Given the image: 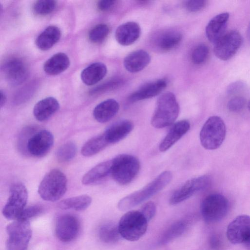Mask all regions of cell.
Wrapping results in <instances>:
<instances>
[{"label": "cell", "mask_w": 250, "mask_h": 250, "mask_svg": "<svg viewBox=\"0 0 250 250\" xmlns=\"http://www.w3.org/2000/svg\"><path fill=\"white\" fill-rule=\"evenodd\" d=\"M69 64L70 60L67 55L63 53H58L45 62L43 69L49 75H56L67 69Z\"/></svg>", "instance_id": "cell-27"}, {"label": "cell", "mask_w": 250, "mask_h": 250, "mask_svg": "<svg viewBox=\"0 0 250 250\" xmlns=\"http://www.w3.org/2000/svg\"><path fill=\"white\" fill-rule=\"evenodd\" d=\"M210 181V177L208 175L188 180L172 193L169 200V204L175 205L188 199L196 193L208 188Z\"/></svg>", "instance_id": "cell-10"}, {"label": "cell", "mask_w": 250, "mask_h": 250, "mask_svg": "<svg viewBox=\"0 0 250 250\" xmlns=\"http://www.w3.org/2000/svg\"><path fill=\"white\" fill-rule=\"evenodd\" d=\"M109 32L108 26L105 24L101 23L96 25L90 30L88 37L93 42H101L106 38Z\"/></svg>", "instance_id": "cell-34"}, {"label": "cell", "mask_w": 250, "mask_h": 250, "mask_svg": "<svg viewBox=\"0 0 250 250\" xmlns=\"http://www.w3.org/2000/svg\"><path fill=\"white\" fill-rule=\"evenodd\" d=\"M247 37H248V39L250 41V23L249 24V25H248V28H247Z\"/></svg>", "instance_id": "cell-46"}, {"label": "cell", "mask_w": 250, "mask_h": 250, "mask_svg": "<svg viewBox=\"0 0 250 250\" xmlns=\"http://www.w3.org/2000/svg\"><path fill=\"white\" fill-rule=\"evenodd\" d=\"M248 107L249 111H250V101H249V102L248 103Z\"/></svg>", "instance_id": "cell-47"}, {"label": "cell", "mask_w": 250, "mask_h": 250, "mask_svg": "<svg viewBox=\"0 0 250 250\" xmlns=\"http://www.w3.org/2000/svg\"><path fill=\"white\" fill-rule=\"evenodd\" d=\"M54 144V137L49 131L42 130L32 136L27 143V149L33 156L42 157L50 150Z\"/></svg>", "instance_id": "cell-13"}, {"label": "cell", "mask_w": 250, "mask_h": 250, "mask_svg": "<svg viewBox=\"0 0 250 250\" xmlns=\"http://www.w3.org/2000/svg\"><path fill=\"white\" fill-rule=\"evenodd\" d=\"M133 127L134 124L132 121L123 120L111 125L104 133L109 144H114L127 136Z\"/></svg>", "instance_id": "cell-20"}, {"label": "cell", "mask_w": 250, "mask_h": 250, "mask_svg": "<svg viewBox=\"0 0 250 250\" xmlns=\"http://www.w3.org/2000/svg\"><path fill=\"white\" fill-rule=\"evenodd\" d=\"M188 227L187 220H181L174 222L165 232L160 243L165 244L178 237L185 231Z\"/></svg>", "instance_id": "cell-32"}, {"label": "cell", "mask_w": 250, "mask_h": 250, "mask_svg": "<svg viewBox=\"0 0 250 250\" xmlns=\"http://www.w3.org/2000/svg\"><path fill=\"white\" fill-rule=\"evenodd\" d=\"M179 112L180 106L175 95L170 92L164 93L157 101L151 124L156 128L169 126L175 121Z\"/></svg>", "instance_id": "cell-2"}, {"label": "cell", "mask_w": 250, "mask_h": 250, "mask_svg": "<svg viewBox=\"0 0 250 250\" xmlns=\"http://www.w3.org/2000/svg\"><path fill=\"white\" fill-rule=\"evenodd\" d=\"M112 160L101 162L92 168L83 176L82 182L87 185L99 181L111 174Z\"/></svg>", "instance_id": "cell-25"}, {"label": "cell", "mask_w": 250, "mask_h": 250, "mask_svg": "<svg viewBox=\"0 0 250 250\" xmlns=\"http://www.w3.org/2000/svg\"><path fill=\"white\" fill-rule=\"evenodd\" d=\"M0 107H2L5 104L6 98L5 94L1 90L0 92Z\"/></svg>", "instance_id": "cell-44"}, {"label": "cell", "mask_w": 250, "mask_h": 250, "mask_svg": "<svg viewBox=\"0 0 250 250\" xmlns=\"http://www.w3.org/2000/svg\"><path fill=\"white\" fill-rule=\"evenodd\" d=\"M107 68L102 62H94L84 68L81 73L83 83L88 85H92L101 81L105 76Z\"/></svg>", "instance_id": "cell-24"}, {"label": "cell", "mask_w": 250, "mask_h": 250, "mask_svg": "<svg viewBox=\"0 0 250 250\" xmlns=\"http://www.w3.org/2000/svg\"><path fill=\"white\" fill-rule=\"evenodd\" d=\"M119 104L114 99L106 100L98 104L94 109L93 116L101 123L110 120L118 113Z\"/></svg>", "instance_id": "cell-23"}, {"label": "cell", "mask_w": 250, "mask_h": 250, "mask_svg": "<svg viewBox=\"0 0 250 250\" xmlns=\"http://www.w3.org/2000/svg\"><path fill=\"white\" fill-rule=\"evenodd\" d=\"M167 85V82L163 79L146 83L132 93L128 97V101L134 103L155 97L160 93Z\"/></svg>", "instance_id": "cell-18"}, {"label": "cell", "mask_w": 250, "mask_h": 250, "mask_svg": "<svg viewBox=\"0 0 250 250\" xmlns=\"http://www.w3.org/2000/svg\"><path fill=\"white\" fill-rule=\"evenodd\" d=\"M80 227L79 221L76 216L69 214H63L56 221V235L62 242H71L77 237Z\"/></svg>", "instance_id": "cell-12"}, {"label": "cell", "mask_w": 250, "mask_h": 250, "mask_svg": "<svg viewBox=\"0 0 250 250\" xmlns=\"http://www.w3.org/2000/svg\"><path fill=\"white\" fill-rule=\"evenodd\" d=\"M67 180L64 174L57 169L48 172L41 181L38 193L47 201L54 202L63 196L67 190Z\"/></svg>", "instance_id": "cell-3"}, {"label": "cell", "mask_w": 250, "mask_h": 250, "mask_svg": "<svg viewBox=\"0 0 250 250\" xmlns=\"http://www.w3.org/2000/svg\"><path fill=\"white\" fill-rule=\"evenodd\" d=\"M207 3V1L205 0H190L186 1L185 6L188 11L196 12L204 8Z\"/></svg>", "instance_id": "cell-40"}, {"label": "cell", "mask_w": 250, "mask_h": 250, "mask_svg": "<svg viewBox=\"0 0 250 250\" xmlns=\"http://www.w3.org/2000/svg\"><path fill=\"white\" fill-rule=\"evenodd\" d=\"M108 144L103 133L88 140L83 146L81 153L85 157L92 156L104 149Z\"/></svg>", "instance_id": "cell-30"}, {"label": "cell", "mask_w": 250, "mask_h": 250, "mask_svg": "<svg viewBox=\"0 0 250 250\" xmlns=\"http://www.w3.org/2000/svg\"><path fill=\"white\" fill-rule=\"evenodd\" d=\"M92 198L84 194L65 199L60 201L58 207L62 209H74L82 211L86 209L91 204Z\"/></svg>", "instance_id": "cell-29"}, {"label": "cell", "mask_w": 250, "mask_h": 250, "mask_svg": "<svg viewBox=\"0 0 250 250\" xmlns=\"http://www.w3.org/2000/svg\"><path fill=\"white\" fill-rule=\"evenodd\" d=\"M77 151V146L75 143L67 142L58 148L56 152V158L61 162H68L75 157Z\"/></svg>", "instance_id": "cell-33"}, {"label": "cell", "mask_w": 250, "mask_h": 250, "mask_svg": "<svg viewBox=\"0 0 250 250\" xmlns=\"http://www.w3.org/2000/svg\"><path fill=\"white\" fill-rule=\"evenodd\" d=\"M112 160L111 175L121 185H127L138 175L140 169V161L135 156L120 154Z\"/></svg>", "instance_id": "cell-4"}, {"label": "cell", "mask_w": 250, "mask_h": 250, "mask_svg": "<svg viewBox=\"0 0 250 250\" xmlns=\"http://www.w3.org/2000/svg\"><path fill=\"white\" fill-rule=\"evenodd\" d=\"M115 1L112 0H102L98 1L97 6L101 11H106L111 8L115 4Z\"/></svg>", "instance_id": "cell-42"}, {"label": "cell", "mask_w": 250, "mask_h": 250, "mask_svg": "<svg viewBox=\"0 0 250 250\" xmlns=\"http://www.w3.org/2000/svg\"><path fill=\"white\" fill-rule=\"evenodd\" d=\"M172 179L170 171H163L143 188L121 199L118 204V208L125 211L142 203L164 189Z\"/></svg>", "instance_id": "cell-1"}, {"label": "cell", "mask_w": 250, "mask_h": 250, "mask_svg": "<svg viewBox=\"0 0 250 250\" xmlns=\"http://www.w3.org/2000/svg\"><path fill=\"white\" fill-rule=\"evenodd\" d=\"M229 202L224 195L217 193L206 196L201 204V212L207 223L218 222L224 218L229 209Z\"/></svg>", "instance_id": "cell-8"}, {"label": "cell", "mask_w": 250, "mask_h": 250, "mask_svg": "<svg viewBox=\"0 0 250 250\" xmlns=\"http://www.w3.org/2000/svg\"><path fill=\"white\" fill-rule=\"evenodd\" d=\"M229 15L220 13L212 18L206 28V34L208 41L215 44L225 34Z\"/></svg>", "instance_id": "cell-16"}, {"label": "cell", "mask_w": 250, "mask_h": 250, "mask_svg": "<svg viewBox=\"0 0 250 250\" xmlns=\"http://www.w3.org/2000/svg\"><path fill=\"white\" fill-rule=\"evenodd\" d=\"M60 104L55 98L49 97L39 101L34 106L33 114L39 121L48 120L59 109Z\"/></svg>", "instance_id": "cell-21"}, {"label": "cell", "mask_w": 250, "mask_h": 250, "mask_svg": "<svg viewBox=\"0 0 250 250\" xmlns=\"http://www.w3.org/2000/svg\"><path fill=\"white\" fill-rule=\"evenodd\" d=\"M42 212V208L41 206L39 205L31 206L23 209L18 219L29 220L30 219L40 215Z\"/></svg>", "instance_id": "cell-37"}, {"label": "cell", "mask_w": 250, "mask_h": 250, "mask_svg": "<svg viewBox=\"0 0 250 250\" xmlns=\"http://www.w3.org/2000/svg\"><path fill=\"white\" fill-rule=\"evenodd\" d=\"M28 199V192L21 183L12 184L9 190V196L2 209L3 216L9 220H17L25 208Z\"/></svg>", "instance_id": "cell-9"}, {"label": "cell", "mask_w": 250, "mask_h": 250, "mask_svg": "<svg viewBox=\"0 0 250 250\" xmlns=\"http://www.w3.org/2000/svg\"><path fill=\"white\" fill-rule=\"evenodd\" d=\"M101 241L107 244H113L118 242L121 237L118 225L108 223L101 226L98 231Z\"/></svg>", "instance_id": "cell-31"}, {"label": "cell", "mask_w": 250, "mask_h": 250, "mask_svg": "<svg viewBox=\"0 0 250 250\" xmlns=\"http://www.w3.org/2000/svg\"><path fill=\"white\" fill-rule=\"evenodd\" d=\"M182 38L181 34L175 30H167L161 33L155 40V44L162 51H168L176 47Z\"/></svg>", "instance_id": "cell-28"}, {"label": "cell", "mask_w": 250, "mask_h": 250, "mask_svg": "<svg viewBox=\"0 0 250 250\" xmlns=\"http://www.w3.org/2000/svg\"><path fill=\"white\" fill-rule=\"evenodd\" d=\"M149 54L143 50L133 51L125 57L124 65L131 73L138 72L144 69L150 62Z\"/></svg>", "instance_id": "cell-22"}, {"label": "cell", "mask_w": 250, "mask_h": 250, "mask_svg": "<svg viewBox=\"0 0 250 250\" xmlns=\"http://www.w3.org/2000/svg\"><path fill=\"white\" fill-rule=\"evenodd\" d=\"M250 235V216L241 215L236 217L228 225L227 236L233 244L244 243Z\"/></svg>", "instance_id": "cell-14"}, {"label": "cell", "mask_w": 250, "mask_h": 250, "mask_svg": "<svg viewBox=\"0 0 250 250\" xmlns=\"http://www.w3.org/2000/svg\"><path fill=\"white\" fill-rule=\"evenodd\" d=\"M242 43V37L236 30H231L226 34L215 43L214 53L219 59L227 61L237 52Z\"/></svg>", "instance_id": "cell-11"}, {"label": "cell", "mask_w": 250, "mask_h": 250, "mask_svg": "<svg viewBox=\"0 0 250 250\" xmlns=\"http://www.w3.org/2000/svg\"><path fill=\"white\" fill-rule=\"evenodd\" d=\"M140 212L149 222L155 216L156 212V207L155 203L149 201L144 204L141 207Z\"/></svg>", "instance_id": "cell-39"}, {"label": "cell", "mask_w": 250, "mask_h": 250, "mask_svg": "<svg viewBox=\"0 0 250 250\" xmlns=\"http://www.w3.org/2000/svg\"><path fill=\"white\" fill-rule=\"evenodd\" d=\"M209 243L211 248L216 250L220 247L221 241L217 235H212L210 238Z\"/></svg>", "instance_id": "cell-43"}, {"label": "cell", "mask_w": 250, "mask_h": 250, "mask_svg": "<svg viewBox=\"0 0 250 250\" xmlns=\"http://www.w3.org/2000/svg\"><path fill=\"white\" fill-rule=\"evenodd\" d=\"M141 33L140 25L135 22L129 21L118 27L115 31V38L119 44L127 46L135 42Z\"/></svg>", "instance_id": "cell-17"}, {"label": "cell", "mask_w": 250, "mask_h": 250, "mask_svg": "<svg viewBox=\"0 0 250 250\" xmlns=\"http://www.w3.org/2000/svg\"><path fill=\"white\" fill-rule=\"evenodd\" d=\"M246 87L245 83L242 81H236L230 83L227 89L229 95H235L244 91Z\"/></svg>", "instance_id": "cell-41"}, {"label": "cell", "mask_w": 250, "mask_h": 250, "mask_svg": "<svg viewBox=\"0 0 250 250\" xmlns=\"http://www.w3.org/2000/svg\"><path fill=\"white\" fill-rule=\"evenodd\" d=\"M7 250H26L32 236L29 220H15L6 227Z\"/></svg>", "instance_id": "cell-7"}, {"label": "cell", "mask_w": 250, "mask_h": 250, "mask_svg": "<svg viewBox=\"0 0 250 250\" xmlns=\"http://www.w3.org/2000/svg\"><path fill=\"white\" fill-rule=\"evenodd\" d=\"M148 222L140 210H130L124 214L119 222V233L127 241H136L146 232Z\"/></svg>", "instance_id": "cell-5"}, {"label": "cell", "mask_w": 250, "mask_h": 250, "mask_svg": "<svg viewBox=\"0 0 250 250\" xmlns=\"http://www.w3.org/2000/svg\"><path fill=\"white\" fill-rule=\"evenodd\" d=\"M226 134V125L222 119L217 116H211L206 121L200 131L201 144L207 149H216L223 143Z\"/></svg>", "instance_id": "cell-6"}, {"label": "cell", "mask_w": 250, "mask_h": 250, "mask_svg": "<svg viewBox=\"0 0 250 250\" xmlns=\"http://www.w3.org/2000/svg\"><path fill=\"white\" fill-rule=\"evenodd\" d=\"M56 1L52 0H41L33 6L34 12L39 15H45L52 12L56 7Z\"/></svg>", "instance_id": "cell-35"}, {"label": "cell", "mask_w": 250, "mask_h": 250, "mask_svg": "<svg viewBox=\"0 0 250 250\" xmlns=\"http://www.w3.org/2000/svg\"><path fill=\"white\" fill-rule=\"evenodd\" d=\"M61 31L59 27L51 25L46 27L37 38L36 44L42 50L51 48L60 39Z\"/></svg>", "instance_id": "cell-26"}, {"label": "cell", "mask_w": 250, "mask_h": 250, "mask_svg": "<svg viewBox=\"0 0 250 250\" xmlns=\"http://www.w3.org/2000/svg\"><path fill=\"white\" fill-rule=\"evenodd\" d=\"M246 104V99L240 96H236L231 98L228 103V108L230 111L238 112L241 111Z\"/></svg>", "instance_id": "cell-38"}, {"label": "cell", "mask_w": 250, "mask_h": 250, "mask_svg": "<svg viewBox=\"0 0 250 250\" xmlns=\"http://www.w3.org/2000/svg\"><path fill=\"white\" fill-rule=\"evenodd\" d=\"M244 245L247 250H250V235L244 242Z\"/></svg>", "instance_id": "cell-45"}, {"label": "cell", "mask_w": 250, "mask_h": 250, "mask_svg": "<svg viewBox=\"0 0 250 250\" xmlns=\"http://www.w3.org/2000/svg\"><path fill=\"white\" fill-rule=\"evenodd\" d=\"M3 70L8 82L12 85H18L27 78L28 70L25 64L19 58L9 60L4 64Z\"/></svg>", "instance_id": "cell-15"}, {"label": "cell", "mask_w": 250, "mask_h": 250, "mask_svg": "<svg viewBox=\"0 0 250 250\" xmlns=\"http://www.w3.org/2000/svg\"><path fill=\"white\" fill-rule=\"evenodd\" d=\"M190 128V123L186 120L175 123L159 145V149L165 152L181 139Z\"/></svg>", "instance_id": "cell-19"}, {"label": "cell", "mask_w": 250, "mask_h": 250, "mask_svg": "<svg viewBox=\"0 0 250 250\" xmlns=\"http://www.w3.org/2000/svg\"><path fill=\"white\" fill-rule=\"evenodd\" d=\"M209 49L206 44H201L196 46L191 53V60L195 64H201L207 60Z\"/></svg>", "instance_id": "cell-36"}]
</instances>
